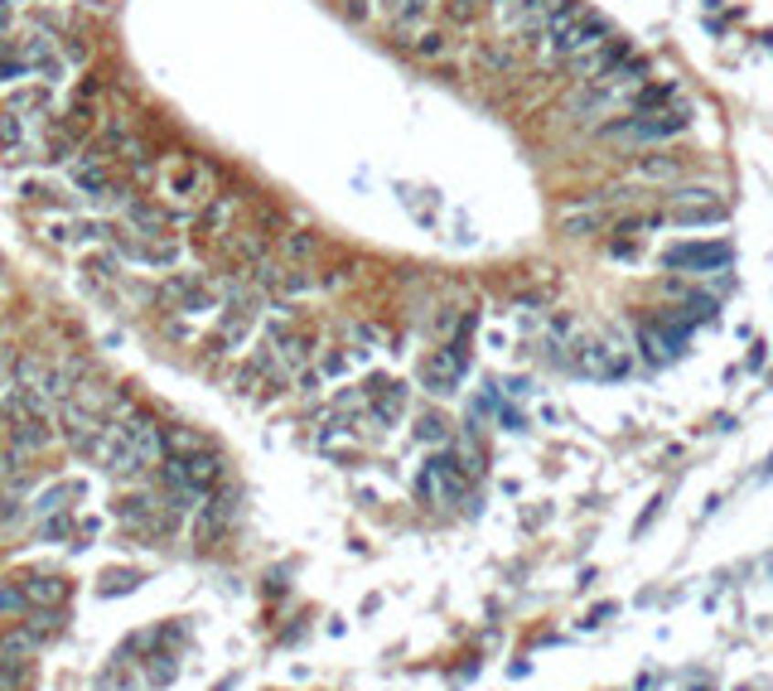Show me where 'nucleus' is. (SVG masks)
<instances>
[{
	"instance_id": "28",
	"label": "nucleus",
	"mask_w": 773,
	"mask_h": 691,
	"mask_svg": "<svg viewBox=\"0 0 773 691\" xmlns=\"http://www.w3.org/2000/svg\"><path fill=\"white\" fill-rule=\"evenodd\" d=\"M0 25H10V10H5V5H0Z\"/></svg>"
},
{
	"instance_id": "11",
	"label": "nucleus",
	"mask_w": 773,
	"mask_h": 691,
	"mask_svg": "<svg viewBox=\"0 0 773 691\" xmlns=\"http://www.w3.org/2000/svg\"><path fill=\"white\" fill-rule=\"evenodd\" d=\"M10 441H15V450H20V454L44 450L48 441H54V426H48V416H25L20 426H10Z\"/></svg>"
},
{
	"instance_id": "4",
	"label": "nucleus",
	"mask_w": 773,
	"mask_h": 691,
	"mask_svg": "<svg viewBox=\"0 0 773 691\" xmlns=\"http://www.w3.org/2000/svg\"><path fill=\"white\" fill-rule=\"evenodd\" d=\"M662 261L672 266V271H686V276L725 271V266H730V247L725 242H677V247H667Z\"/></svg>"
},
{
	"instance_id": "19",
	"label": "nucleus",
	"mask_w": 773,
	"mask_h": 691,
	"mask_svg": "<svg viewBox=\"0 0 773 691\" xmlns=\"http://www.w3.org/2000/svg\"><path fill=\"white\" fill-rule=\"evenodd\" d=\"M416 54H421V58H440L445 54V48H450V39L440 35V29H426V35H416Z\"/></svg>"
},
{
	"instance_id": "15",
	"label": "nucleus",
	"mask_w": 773,
	"mask_h": 691,
	"mask_svg": "<svg viewBox=\"0 0 773 691\" xmlns=\"http://www.w3.org/2000/svg\"><path fill=\"white\" fill-rule=\"evenodd\" d=\"M633 175H643V179H672V175H682V160H677V155H652V160H638Z\"/></svg>"
},
{
	"instance_id": "5",
	"label": "nucleus",
	"mask_w": 773,
	"mask_h": 691,
	"mask_svg": "<svg viewBox=\"0 0 773 691\" xmlns=\"http://www.w3.org/2000/svg\"><path fill=\"white\" fill-rule=\"evenodd\" d=\"M570 367H576V373H585V377H604V382H614V377H624V373H629V358H624V353H619L614 344L585 339L576 353H570Z\"/></svg>"
},
{
	"instance_id": "22",
	"label": "nucleus",
	"mask_w": 773,
	"mask_h": 691,
	"mask_svg": "<svg viewBox=\"0 0 773 691\" xmlns=\"http://www.w3.org/2000/svg\"><path fill=\"white\" fill-rule=\"evenodd\" d=\"M319 242L310 238V232H291V238H285V257H310Z\"/></svg>"
},
{
	"instance_id": "6",
	"label": "nucleus",
	"mask_w": 773,
	"mask_h": 691,
	"mask_svg": "<svg viewBox=\"0 0 773 691\" xmlns=\"http://www.w3.org/2000/svg\"><path fill=\"white\" fill-rule=\"evenodd\" d=\"M551 5H556V0H493L498 20L508 25L517 39H527V35H536V39H542V25H546Z\"/></svg>"
},
{
	"instance_id": "26",
	"label": "nucleus",
	"mask_w": 773,
	"mask_h": 691,
	"mask_svg": "<svg viewBox=\"0 0 773 691\" xmlns=\"http://www.w3.org/2000/svg\"><path fill=\"white\" fill-rule=\"evenodd\" d=\"M20 73H29V63H25V58H0V82H15Z\"/></svg>"
},
{
	"instance_id": "7",
	"label": "nucleus",
	"mask_w": 773,
	"mask_h": 691,
	"mask_svg": "<svg viewBox=\"0 0 773 691\" xmlns=\"http://www.w3.org/2000/svg\"><path fill=\"white\" fill-rule=\"evenodd\" d=\"M464 367H469L464 344H450V348H440V353H435V358L421 367V382L430 387L435 397H450V392H455V382L464 377Z\"/></svg>"
},
{
	"instance_id": "13",
	"label": "nucleus",
	"mask_w": 773,
	"mask_h": 691,
	"mask_svg": "<svg viewBox=\"0 0 773 691\" xmlns=\"http://www.w3.org/2000/svg\"><path fill=\"white\" fill-rule=\"evenodd\" d=\"M35 648H44V638L29 629V623H20V629H10L5 638H0V657H29Z\"/></svg>"
},
{
	"instance_id": "10",
	"label": "nucleus",
	"mask_w": 773,
	"mask_h": 691,
	"mask_svg": "<svg viewBox=\"0 0 773 691\" xmlns=\"http://www.w3.org/2000/svg\"><path fill=\"white\" fill-rule=\"evenodd\" d=\"M20 585H25L29 604H39V610H48V604L58 610V604L69 600V580H63V576H25Z\"/></svg>"
},
{
	"instance_id": "18",
	"label": "nucleus",
	"mask_w": 773,
	"mask_h": 691,
	"mask_svg": "<svg viewBox=\"0 0 773 691\" xmlns=\"http://www.w3.org/2000/svg\"><path fill=\"white\" fill-rule=\"evenodd\" d=\"M29 610V595H25V585H0V614H10V619H20Z\"/></svg>"
},
{
	"instance_id": "16",
	"label": "nucleus",
	"mask_w": 773,
	"mask_h": 691,
	"mask_svg": "<svg viewBox=\"0 0 773 691\" xmlns=\"http://www.w3.org/2000/svg\"><path fill=\"white\" fill-rule=\"evenodd\" d=\"M116 513H122L126 522H136V527H145V522L155 517V498H145V494H136V498H122V503H116Z\"/></svg>"
},
{
	"instance_id": "9",
	"label": "nucleus",
	"mask_w": 773,
	"mask_h": 691,
	"mask_svg": "<svg viewBox=\"0 0 773 691\" xmlns=\"http://www.w3.org/2000/svg\"><path fill=\"white\" fill-rule=\"evenodd\" d=\"M232 513H238V494H217L204 503V513H198V542H213L217 532H228Z\"/></svg>"
},
{
	"instance_id": "12",
	"label": "nucleus",
	"mask_w": 773,
	"mask_h": 691,
	"mask_svg": "<svg viewBox=\"0 0 773 691\" xmlns=\"http://www.w3.org/2000/svg\"><path fill=\"white\" fill-rule=\"evenodd\" d=\"M73 189H82L88 198H102V194L111 189L102 160H78V165H73Z\"/></svg>"
},
{
	"instance_id": "2",
	"label": "nucleus",
	"mask_w": 773,
	"mask_h": 691,
	"mask_svg": "<svg viewBox=\"0 0 773 691\" xmlns=\"http://www.w3.org/2000/svg\"><path fill=\"white\" fill-rule=\"evenodd\" d=\"M686 107H677V102H667V107H648V112H629V116H619V122H609L604 126V136H624V141H672V136H682L686 131Z\"/></svg>"
},
{
	"instance_id": "17",
	"label": "nucleus",
	"mask_w": 773,
	"mask_h": 691,
	"mask_svg": "<svg viewBox=\"0 0 773 691\" xmlns=\"http://www.w3.org/2000/svg\"><path fill=\"white\" fill-rule=\"evenodd\" d=\"M170 189L184 194V198H194L198 189H204V170H194V165H184V170H170Z\"/></svg>"
},
{
	"instance_id": "25",
	"label": "nucleus",
	"mask_w": 773,
	"mask_h": 691,
	"mask_svg": "<svg viewBox=\"0 0 773 691\" xmlns=\"http://www.w3.org/2000/svg\"><path fill=\"white\" fill-rule=\"evenodd\" d=\"M39 537H44V542H58V537H69V517L54 513V517H48L44 527H39Z\"/></svg>"
},
{
	"instance_id": "20",
	"label": "nucleus",
	"mask_w": 773,
	"mask_h": 691,
	"mask_svg": "<svg viewBox=\"0 0 773 691\" xmlns=\"http://www.w3.org/2000/svg\"><path fill=\"white\" fill-rule=\"evenodd\" d=\"M416 435H421L426 445H445V441H450V426H445L440 416H421V426H416Z\"/></svg>"
},
{
	"instance_id": "23",
	"label": "nucleus",
	"mask_w": 773,
	"mask_h": 691,
	"mask_svg": "<svg viewBox=\"0 0 773 691\" xmlns=\"http://www.w3.org/2000/svg\"><path fill=\"white\" fill-rule=\"evenodd\" d=\"M136 580H141L136 570H111V576H107V585H102V595H116V590H131Z\"/></svg>"
},
{
	"instance_id": "24",
	"label": "nucleus",
	"mask_w": 773,
	"mask_h": 691,
	"mask_svg": "<svg viewBox=\"0 0 773 691\" xmlns=\"http://www.w3.org/2000/svg\"><path fill=\"white\" fill-rule=\"evenodd\" d=\"M20 194H25V198H35V204H44V198H58V189H54V184H39V179L20 184Z\"/></svg>"
},
{
	"instance_id": "14",
	"label": "nucleus",
	"mask_w": 773,
	"mask_h": 691,
	"mask_svg": "<svg viewBox=\"0 0 773 691\" xmlns=\"http://www.w3.org/2000/svg\"><path fill=\"white\" fill-rule=\"evenodd\" d=\"M78 494H82V484H54V488H44V494L35 498V517L63 513V508H69V498H78Z\"/></svg>"
},
{
	"instance_id": "27",
	"label": "nucleus",
	"mask_w": 773,
	"mask_h": 691,
	"mask_svg": "<svg viewBox=\"0 0 773 691\" xmlns=\"http://www.w3.org/2000/svg\"><path fill=\"white\" fill-rule=\"evenodd\" d=\"M228 223V204H213L208 213H204V223H198V228H223Z\"/></svg>"
},
{
	"instance_id": "1",
	"label": "nucleus",
	"mask_w": 773,
	"mask_h": 691,
	"mask_svg": "<svg viewBox=\"0 0 773 691\" xmlns=\"http://www.w3.org/2000/svg\"><path fill=\"white\" fill-rule=\"evenodd\" d=\"M542 39H546V54L551 58H576L585 48H595L609 39V20L599 10H590L585 0H556L542 25Z\"/></svg>"
},
{
	"instance_id": "21",
	"label": "nucleus",
	"mask_w": 773,
	"mask_h": 691,
	"mask_svg": "<svg viewBox=\"0 0 773 691\" xmlns=\"http://www.w3.org/2000/svg\"><path fill=\"white\" fill-rule=\"evenodd\" d=\"M20 141H25V131H20V116H0V145L5 150H20Z\"/></svg>"
},
{
	"instance_id": "3",
	"label": "nucleus",
	"mask_w": 773,
	"mask_h": 691,
	"mask_svg": "<svg viewBox=\"0 0 773 691\" xmlns=\"http://www.w3.org/2000/svg\"><path fill=\"white\" fill-rule=\"evenodd\" d=\"M416 494H421L426 503H460L469 494V474L460 469L455 450L450 454H435V460L421 469V479H416Z\"/></svg>"
},
{
	"instance_id": "8",
	"label": "nucleus",
	"mask_w": 773,
	"mask_h": 691,
	"mask_svg": "<svg viewBox=\"0 0 773 691\" xmlns=\"http://www.w3.org/2000/svg\"><path fill=\"white\" fill-rule=\"evenodd\" d=\"M367 401H373L377 426H397L401 411H407V387L401 382H367Z\"/></svg>"
}]
</instances>
